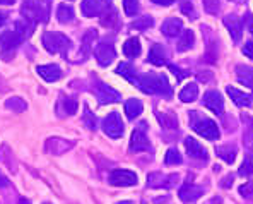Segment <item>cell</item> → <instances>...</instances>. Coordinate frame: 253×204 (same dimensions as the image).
I'll list each match as a JSON object with an SVG mask.
<instances>
[{
	"mask_svg": "<svg viewBox=\"0 0 253 204\" xmlns=\"http://www.w3.org/2000/svg\"><path fill=\"white\" fill-rule=\"evenodd\" d=\"M139 88L147 95H171V86L165 76H144L139 79Z\"/></svg>",
	"mask_w": 253,
	"mask_h": 204,
	"instance_id": "cell-1",
	"label": "cell"
},
{
	"mask_svg": "<svg viewBox=\"0 0 253 204\" xmlns=\"http://www.w3.org/2000/svg\"><path fill=\"white\" fill-rule=\"evenodd\" d=\"M43 47L50 53H62L65 57L67 50L70 48V40L65 35H62V33L46 31L43 35Z\"/></svg>",
	"mask_w": 253,
	"mask_h": 204,
	"instance_id": "cell-2",
	"label": "cell"
},
{
	"mask_svg": "<svg viewBox=\"0 0 253 204\" xmlns=\"http://www.w3.org/2000/svg\"><path fill=\"white\" fill-rule=\"evenodd\" d=\"M103 131L106 132V136H110L111 139H118V137L124 136L125 129H124V122L122 117L117 112H111L110 115H106V118L103 120Z\"/></svg>",
	"mask_w": 253,
	"mask_h": 204,
	"instance_id": "cell-3",
	"label": "cell"
},
{
	"mask_svg": "<svg viewBox=\"0 0 253 204\" xmlns=\"http://www.w3.org/2000/svg\"><path fill=\"white\" fill-rule=\"evenodd\" d=\"M193 131L199 136L206 137L209 141H215L219 137V127L215 122H212L211 118H199L197 122H193Z\"/></svg>",
	"mask_w": 253,
	"mask_h": 204,
	"instance_id": "cell-4",
	"label": "cell"
},
{
	"mask_svg": "<svg viewBox=\"0 0 253 204\" xmlns=\"http://www.w3.org/2000/svg\"><path fill=\"white\" fill-rule=\"evenodd\" d=\"M147 125L140 124L135 131L132 132V137H130V150L132 151H147L151 148L147 139Z\"/></svg>",
	"mask_w": 253,
	"mask_h": 204,
	"instance_id": "cell-5",
	"label": "cell"
},
{
	"mask_svg": "<svg viewBox=\"0 0 253 204\" xmlns=\"http://www.w3.org/2000/svg\"><path fill=\"white\" fill-rule=\"evenodd\" d=\"M108 180L115 187H130V185L137 184V175L130 170H113Z\"/></svg>",
	"mask_w": 253,
	"mask_h": 204,
	"instance_id": "cell-6",
	"label": "cell"
},
{
	"mask_svg": "<svg viewBox=\"0 0 253 204\" xmlns=\"http://www.w3.org/2000/svg\"><path fill=\"white\" fill-rule=\"evenodd\" d=\"M204 105H206V108H209L212 113L222 115V110H224V100H222V95L219 91L211 90L204 95Z\"/></svg>",
	"mask_w": 253,
	"mask_h": 204,
	"instance_id": "cell-7",
	"label": "cell"
},
{
	"mask_svg": "<svg viewBox=\"0 0 253 204\" xmlns=\"http://www.w3.org/2000/svg\"><path fill=\"white\" fill-rule=\"evenodd\" d=\"M96 98L99 100V103L101 105H106V103H115V102H120V93L117 90H113L111 86H108V84H103L99 83L98 86H96Z\"/></svg>",
	"mask_w": 253,
	"mask_h": 204,
	"instance_id": "cell-8",
	"label": "cell"
},
{
	"mask_svg": "<svg viewBox=\"0 0 253 204\" xmlns=\"http://www.w3.org/2000/svg\"><path fill=\"white\" fill-rule=\"evenodd\" d=\"M94 55H96L98 64L103 65V67L110 65L111 62L115 60V57H117L115 48H113V45H110V43H99V45L94 48Z\"/></svg>",
	"mask_w": 253,
	"mask_h": 204,
	"instance_id": "cell-9",
	"label": "cell"
},
{
	"mask_svg": "<svg viewBox=\"0 0 253 204\" xmlns=\"http://www.w3.org/2000/svg\"><path fill=\"white\" fill-rule=\"evenodd\" d=\"M185 150H187L188 156L193 159H204V161H206V159L209 158V153H207L206 148H204L199 141L193 139V137H187V139H185Z\"/></svg>",
	"mask_w": 253,
	"mask_h": 204,
	"instance_id": "cell-10",
	"label": "cell"
},
{
	"mask_svg": "<svg viewBox=\"0 0 253 204\" xmlns=\"http://www.w3.org/2000/svg\"><path fill=\"white\" fill-rule=\"evenodd\" d=\"M224 26L226 29L229 31V35H231L233 42H240L241 40V29H243V24H241V19L238 16H234V14H231V16L224 17Z\"/></svg>",
	"mask_w": 253,
	"mask_h": 204,
	"instance_id": "cell-11",
	"label": "cell"
},
{
	"mask_svg": "<svg viewBox=\"0 0 253 204\" xmlns=\"http://www.w3.org/2000/svg\"><path fill=\"white\" fill-rule=\"evenodd\" d=\"M161 31H163V35L168 36V38H174V36L181 35V31H183V23H181V19H178V17H169V19H166L165 23H163Z\"/></svg>",
	"mask_w": 253,
	"mask_h": 204,
	"instance_id": "cell-12",
	"label": "cell"
},
{
	"mask_svg": "<svg viewBox=\"0 0 253 204\" xmlns=\"http://www.w3.org/2000/svg\"><path fill=\"white\" fill-rule=\"evenodd\" d=\"M202 194H204V189L197 187V185H193V184H185L183 187L180 189V192H178V196H180V199L183 203L197 201Z\"/></svg>",
	"mask_w": 253,
	"mask_h": 204,
	"instance_id": "cell-13",
	"label": "cell"
},
{
	"mask_svg": "<svg viewBox=\"0 0 253 204\" xmlns=\"http://www.w3.org/2000/svg\"><path fill=\"white\" fill-rule=\"evenodd\" d=\"M36 70H38L40 76H42L44 81H48V83H55V81H58L62 77V69L58 67V65H55V64L40 65Z\"/></svg>",
	"mask_w": 253,
	"mask_h": 204,
	"instance_id": "cell-14",
	"label": "cell"
},
{
	"mask_svg": "<svg viewBox=\"0 0 253 204\" xmlns=\"http://www.w3.org/2000/svg\"><path fill=\"white\" fill-rule=\"evenodd\" d=\"M226 91H228L229 98L233 100L234 105L240 106V108H243V106H250V105H252V96H250V95H247V93L236 90V88H233V86H228V90H226Z\"/></svg>",
	"mask_w": 253,
	"mask_h": 204,
	"instance_id": "cell-15",
	"label": "cell"
},
{
	"mask_svg": "<svg viewBox=\"0 0 253 204\" xmlns=\"http://www.w3.org/2000/svg\"><path fill=\"white\" fill-rule=\"evenodd\" d=\"M51 10V0H42V2L35 3V10H33V17H36V21L46 23L50 17Z\"/></svg>",
	"mask_w": 253,
	"mask_h": 204,
	"instance_id": "cell-16",
	"label": "cell"
},
{
	"mask_svg": "<svg viewBox=\"0 0 253 204\" xmlns=\"http://www.w3.org/2000/svg\"><path fill=\"white\" fill-rule=\"evenodd\" d=\"M22 40H24V38H22L16 29H14V31H7L5 35L2 36V40H0V45H2L3 50H14V48L19 45Z\"/></svg>",
	"mask_w": 253,
	"mask_h": 204,
	"instance_id": "cell-17",
	"label": "cell"
},
{
	"mask_svg": "<svg viewBox=\"0 0 253 204\" xmlns=\"http://www.w3.org/2000/svg\"><path fill=\"white\" fill-rule=\"evenodd\" d=\"M101 9L103 5L98 2V0H83V3H81V10H83V14L85 17H96L101 14Z\"/></svg>",
	"mask_w": 253,
	"mask_h": 204,
	"instance_id": "cell-18",
	"label": "cell"
},
{
	"mask_svg": "<svg viewBox=\"0 0 253 204\" xmlns=\"http://www.w3.org/2000/svg\"><path fill=\"white\" fill-rule=\"evenodd\" d=\"M147 62H149V64H152V65H158V67L165 65V62H166L165 48H163L161 45H154V47H152L151 51H149Z\"/></svg>",
	"mask_w": 253,
	"mask_h": 204,
	"instance_id": "cell-19",
	"label": "cell"
},
{
	"mask_svg": "<svg viewBox=\"0 0 253 204\" xmlns=\"http://www.w3.org/2000/svg\"><path fill=\"white\" fill-rule=\"evenodd\" d=\"M195 43V35H193L192 29H183L181 31V36L178 40V45H176V50L178 51H188L190 48L193 47Z\"/></svg>",
	"mask_w": 253,
	"mask_h": 204,
	"instance_id": "cell-20",
	"label": "cell"
},
{
	"mask_svg": "<svg viewBox=\"0 0 253 204\" xmlns=\"http://www.w3.org/2000/svg\"><path fill=\"white\" fill-rule=\"evenodd\" d=\"M105 9H101V23L105 26H113L117 23V10L113 7V2L111 0H105Z\"/></svg>",
	"mask_w": 253,
	"mask_h": 204,
	"instance_id": "cell-21",
	"label": "cell"
},
{
	"mask_svg": "<svg viewBox=\"0 0 253 204\" xmlns=\"http://www.w3.org/2000/svg\"><path fill=\"white\" fill-rule=\"evenodd\" d=\"M142 103H140V100H137V98H130V100H126V103H125V113H126V117L130 118V120H133V118H137L140 113H142Z\"/></svg>",
	"mask_w": 253,
	"mask_h": 204,
	"instance_id": "cell-22",
	"label": "cell"
},
{
	"mask_svg": "<svg viewBox=\"0 0 253 204\" xmlns=\"http://www.w3.org/2000/svg\"><path fill=\"white\" fill-rule=\"evenodd\" d=\"M236 77L241 84H245V86L253 90V69L252 67H247V65L236 67Z\"/></svg>",
	"mask_w": 253,
	"mask_h": 204,
	"instance_id": "cell-23",
	"label": "cell"
},
{
	"mask_svg": "<svg viewBox=\"0 0 253 204\" xmlns=\"http://www.w3.org/2000/svg\"><path fill=\"white\" fill-rule=\"evenodd\" d=\"M117 72L120 74V76H124L128 83H132V84H135V86H139V77H137V72H135V69L132 67L130 64H120L117 67Z\"/></svg>",
	"mask_w": 253,
	"mask_h": 204,
	"instance_id": "cell-24",
	"label": "cell"
},
{
	"mask_svg": "<svg viewBox=\"0 0 253 204\" xmlns=\"http://www.w3.org/2000/svg\"><path fill=\"white\" fill-rule=\"evenodd\" d=\"M197 96H199V86H197L195 83L187 84V86H185L183 90L180 91V100H181L183 103H192V102H195Z\"/></svg>",
	"mask_w": 253,
	"mask_h": 204,
	"instance_id": "cell-25",
	"label": "cell"
},
{
	"mask_svg": "<svg viewBox=\"0 0 253 204\" xmlns=\"http://www.w3.org/2000/svg\"><path fill=\"white\" fill-rule=\"evenodd\" d=\"M124 53L126 57L133 58V57H139L140 55V42L139 38H128L124 43Z\"/></svg>",
	"mask_w": 253,
	"mask_h": 204,
	"instance_id": "cell-26",
	"label": "cell"
},
{
	"mask_svg": "<svg viewBox=\"0 0 253 204\" xmlns=\"http://www.w3.org/2000/svg\"><path fill=\"white\" fill-rule=\"evenodd\" d=\"M16 31L22 38H29L33 35V31H35V23H31V19H28V17H24L22 21L16 23Z\"/></svg>",
	"mask_w": 253,
	"mask_h": 204,
	"instance_id": "cell-27",
	"label": "cell"
},
{
	"mask_svg": "<svg viewBox=\"0 0 253 204\" xmlns=\"http://www.w3.org/2000/svg\"><path fill=\"white\" fill-rule=\"evenodd\" d=\"M57 17L62 24L72 23L74 21V9L70 5H67V3H62V5H58V9H57Z\"/></svg>",
	"mask_w": 253,
	"mask_h": 204,
	"instance_id": "cell-28",
	"label": "cell"
},
{
	"mask_svg": "<svg viewBox=\"0 0 253 204\" xmlns=\"http://www.w3.org/2000/svg\"><path fill=\"white\" fill-rule=\"evenodd\" d=\"M217 154H219V158L221 159H224L226 163H233L234 159H236V150L231 146H221V148H217Z\"/></svg>",
	"mask_w": 253,
	"mask_h": 204,
	"instance_id": "cell-29",
	"label": "cell"
},
{
	"mask_svg": "<svg viewBox=\"0 0 253 204\" xmlns=\"http://www.w3.org/2000/svg\"><path fill=\"white\" fill-rule=\"evenodd\" d=\"M96 38H98V33H96V29H89L87 33H85L84 40H83V55H87L89 51H91V43L96 42Z\"/></svg>",
	"mask_w": 253,
	"mask_h": 204,
	"instance_id": "cell-30",
	"label": "cell"
},
{
	"mask_svg": "<svg viewBox=\"0 0 253 204\" xmlns=\"http://www.w3.org/2000/svg\"><path fill=\"white\" fill-rule=\"evenodd\" d=\"M165 163L166 165H180L181 154L178 153V150H174V148L168 150V153H166V156H165Z\"/></svg>",
	"mask_w": 253,
	"mask_h": 204,
	"instance_id": "cell-31",
	"label": "cell"
},
{
	"mask_svg": "<svg viewBox=\"0 0 253 204\" xmlns=\"http://www.w3.org/2000/svg\"><path fill=\"white\" fill-rule=\"evenodd\" d=\"M124 10L126 16H135L139 12V0H124Z\"/></svg>",
	"mask_w": 253,
	"mask_h": 204,
	"instance_id": "cell-32",
	"label": "cell"
},
{
	"mask_svg": "<svg viewBox=\"0 0 253 204\" xmlns=\"http://www.w3.org/2000/svg\"><path fill=\"white\" fill-rule=\"evenodd\" d=\"M253 173V156H247L243 161V165L240 166V175L241 177H248Z\"/></svg>",
	"mask_w": 253,
	"mask_h": 204,
	"instance_id": "cell-33",
	"label": "cell"
},
{
	"mask_svg": "<svg viewBox=\"0 0 253 204\" xmlns=\"http://www.w3.org/2000/svg\"><path fill=\"white\" fill-rule=\"evenodd\" d=\"M158 118H159V122L163 124V127L176 129V118H174V115L168 113V118H166V117H163V113H158Z\"/></svg>",
	"mask_w": 253,
	"mask_h": 204,
	"instance_id": "cell-34",
	"label": "cell"
},
{
	"mask_svg": "<svg viewBox=\"0 0 253 204\" xmlns=\"http://www.w3.org/2000/svg\"><path fill=\"white\" fill-rule=\"evenodd\" d=\"M7 108H10V110H17V112H22V110L26 108V103L22 102L21 98H10V100H7Z\"/></svg>",
	"mask_w": 253,
	"mask_h": 204,
	"instance_id": "cell-35",
	"label": "cell"
},
{
	"mask_svg": "<svg viewBox=\"0 0 253 204\" xmlns=\"http://www.w3.org/2000/svg\"><path fill=\"white\" fill-rule=\"evenodd\" d=\"M83 122L85 125H87L89 129H91V131H94L96 129V118H94V115L91 113V110L87 108V106H85L84 108V117H83Z\"/></svg>",
	"mask_w": 253,
	"mask_h": 204,
	"instance_id": "cell-36",
	"label": "cell"
},
{
	"mask_svg": "<svg viewBox=\"0 0 253 204\" xmlns=\"http://www.w3.org/2000/svg\"><path fill=\"white\" fill-rule=\"evenodd\" d=\"M76 110H77V102H76V100H72V98L65 100V113L72 115V113H76Z\"/></svg>",
	"mask_w": 253,
	"mask_h": 204,
	"instance_id": "cell-37",
	"label": "cell"
},
{
	"mask_svg": "<svg viewBox=\"0 0 253 204\" xmlns=\"http://www.w3.org/2000/svg\"><path fill=\"white\" fill-rule=\"evenodd\" d=\"M149 26H152V19H151V17H144L142 21H137V23H133L132 28H149Z\"/></svg>",
	"mask_w": 253,
	"mask_h": 204,
	"instance_id": "cell-38",
	"label": "cell"
},
{
	"mask_svg": "<svg viewBox=\"0 0 253 204\" xmlns=\"http://www.w3.org/2000/svg\"><path fill=\"white\" fill-rule=\"evenodd\" d=\"M169 70L174 74V76L178 77V81H181L183 77H187V76H188V72H183V70H180L178 67H174V65H169Z\"/></svg>",
	"mask_w": 253,
	"mask_h": 204,
	"instance_id": "cell-39",
	"label": "cell"
},
{
	"mask_svg": "<svg viewBox=\"0 0 253 204\" xmlns=\"http://www.w3.org/2000/svg\"><path fill=\"white\" fill-rule=\"evenodd\" d=\"M243 53L247 55L248 58H252V60H253V42H248L247 45L243 47Z\"/></svg>",
	"mask_w": 253,
	"mask_h": 204,
	"instance_id": "cell-40",
	"label": "cell"
},
{
	"mask_svg": "<svg viewBox=\"0 0 253 204\" xmlns=\"http://www.w3.org/2000/svg\"><path fill=\"white\" fill-rule=\"evenodd\" d=\"M181 12H185V14H187V16L192 17V16H193L192 3H190V2H183V3H181Z\"/></svg>",
	"mask_w": 253,
	"mask_h": 204,
	"instance_id": "cell-41",
	"label": "cell"
},
{
	"mask_svg": "<svg viewBox=\"0 0 253 204\" xmlns=\"http://www.w3.org/2000/svg\"><path fill=\"white\" fill-rule=\"evenodd\" d=\"M247 26H248V31L253 35V16L252 14H247Z\"/></svg>",
	"mask_w": 253,
	"mask_h": 204,
	"instance_id": "cell-42",
	"label": "cell"
},
{
	"mask_svg": "<svg viewBox=\"0 0 253 204\" xmlns=\"http://www.w3.org/2000/svg\"><path fill=\"white\" fill-rule=\"evenodd\" d=\"M152 2L158 3V5H171L174 0H152Z\"/></svg>",
	"mask_w": 253,
	"mask_h": 204,
	"instance_id": "cell-43",
	"label": "cell"
},
{
	"mask_svg": "<svg viewBox=\"0 0 253 204\" xmlns=\"http://www.w3.org/2000/svg\"><path fill=\"white\" fill-rule=\"evenodd\" d=\"M5 185H7V179L0 173V187H5Z\"/></svg>",
	"mask_w": 253,
	"mask_h": 204,
	"instance_id": "cell-44",
	"label": "cell"
},
{
	"mask_svg": "<svg viewBox=\"0 0 253 204\" xmlns=\"http://www.w3.org/2000/svg\"><path fill=\"white\" fill-rule=\"evenodd\" d=\"M16 0H0V5H10V3H14Z\"/></svg>",
	"mask_w": 253,
	"mask_h": 204,
	"instance_id": "cell-45",
	"label": "cell"
},
{
	"mask_svg": "<svg viewBox=\"0 0 253 204\" xmlns=\"http://www.w3.org/2000/svg\"><path fill=\"white\" fill-rule=\"evenodd\" d=\"M3 23H5V14L0 12V26H2Z\"/></svg>",
	"mask_w": 253,
	"mask_h": 204,
	"instance_id": "cell-46",
	"label": "cell"
},
{
	"mask_svg": "<svg viewBox=\"0 0 253 204\" xmlns=\"http://www.w3.org/2000/svg\"><path fill=\"white\" fill-rule=\"evenodd\" d=\"M231 2H238V3H243V2H247V0H231Z\"/></svg>",
	"mask_w": 253,
	"mask_h": 204,
	"instance_id": "cell-47",
	"label": "cell"
},
{
	"mask_svg": "<svg viewBox=\"0 0 253 204\" xmlns=\"http://www.w3.org/2000/svg\"><path fill=\"white\" fill-rule=\"evenodd\" d=\"M250 122H252V125H253V117H252V118H250Z\"/></svg>",
	"mask_w": 253,
	"mask_h": 204,
	"instance_id": "cell-48",
	"label": "cell"
}]
</instances>
